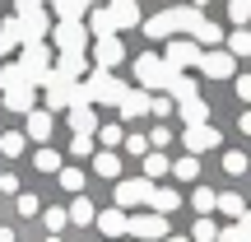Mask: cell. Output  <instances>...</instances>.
<instances>
[{
    "mask_svg": "<svg viewBox=\"0 0 251 242\" xmlns=\"http://www.w3.org/2000/svg\"><path fill=\"white\" fill-rule=\"evenodd\" d=\"M228 19H233V24H247L251 19V0H228Z\"/></svg>",
    "mask_w": 251,
    "mask_h": 242,
    "instance_id": "ab89813d",
    "label": "cell"
},
{
    "mask_svg": "<svg viewBox=\"0 0 251 242\" xmlns=\"http://www.w3.org/2000/svg\"><path fill=\"white\" fill-rule=\"evenodd\" d=\"M121 117L126 121H135V117H144V112H153V98H149V93H144V89H130V93H126V98H121Z\"/></svg>",
    "mask_w": 251,
    "mask_h": 242,
    "instance_id": "5bb4252c",
    "label": "cell"
},
{
    "mask_svg": "<svg viewBox=\"0 0 251 242\" xmlns=\"http://www.w3.org/2000/svg\"><path fill=\"white\" fill-rule=\"evenodd\" d=\"M84 24H89V33H93V37H117V24H112L107 5H98V9H93L89 19H84Z\"/></svg>",
    "mask_w": 251,
    "mask_h": 242,
    "instance_id": "44dd1931",
    "label": "cell"
},
{
    "mask_svg": "<svg viewBox=\"0 0 251 242\" xmlns=\"http://www.w3.org/2000/svg\"><path fill=\"white\" fill-rule=\"evenodd\" d=\"M172 140V131H168V126H153V135H149V144H153V149H158V144H168Z\"/></svg>",
    "mask_w": 251,
    "mask_h": 242,
    "instance_id": "7dc6e473",
    "label": "cell"
},
{
    "mask_svg": "<svg viewBox=\"0 0 251 242\" xmlns=\"http://www.w3.org/2000/svg\"><path fill=\"white\" fill-rule=\"evenodd\" d=\"M168 98L172 103H186V98H200V93H196V80H191V75H172V80H168Z\"/></svg>",
    "mask_w": 251,
    "mask_h": 242,
    "instance_id": "ffe728a7",
    "label": "cell"
},
{
    "mask_svg": "<svg viewBox=\"0 0 251 242\" xmlns=\"http://www.w3.org/2000/svg\"><path fill=\"white\" fill-rule=\"evenodd\" d=\"M9 52H14V37H5V33H0V56H9Z\"/></svg>",
    "mask_w": 251,
    "mask_h": 242,
    "instance_id": "f5cc1de1",
    "label": "cell"
},
{
    "mask_svg": "<svg viewBox=\"0 0 251 242\" xmlns=\"http://www.w3.org/2000/svg\"><path fill=\"white\" fill-rule=\"evenodd\" d=\"M24 144H28V135H24V131L0 135V154H5V159H19V154H24Z\"/></svg>",
    "mask_w": 251,
    "mask_h": 242,
    "instance_id": "f546056e",
    "label": "cell"
},
{
    "mask_svg": "<svg viewBox=\"0 0 251 242\" xmlns=\"http://www.w3.org/2000/svg\"><path fill=\"white\" fill-rule=\"evenodd\" d=\"M130 238H135V242H163V238H172V233H168V215H158V210L135 215V219H130Z\"/></svg>",
    "mask_w": 251,
    "mask_h": 242,
    "instance_id": "52a82bcc",
    "label": "cell"
},
{
    "mask_svg": "<svg viewBox=\"0 0 251 242\" xmlns=\"http://www.w3.org/2000/svg\"><path fill=\"white\" fill-rule=\"evenodd\" d=\"M47 5L56 9V19H61V24H84V0H47Z\"/></svg>",
    "mask_w": 251,
    "mask_h": 242,
    "instance_id": "d6986e66",
    "label": "cell"
},
{
    "mask_svg": "<svg viewBox=\"0 0 251 242\" xmlns=\"http://www.w3.org/2000/svg\"><path fill=\"white\" fill-rule=\"evenodd\" d=\"M126 154H140L144 159V154H153V144L144 140V135H126Z\"/></svg>",
    "mask_w": 251,
    "mask_h": 242,
    "instance_id": "b9f144b4",
    "label": "cell"
},
{
    "mask_svg": "<svg viewBox=\"0 0 251 242\" xmlns=\"http://www.w3.org/2000/svg\"><path fill=\"white\" fill-rule=\"evenodd\" d=\"M228 52H233V56H251V33H247V28H237V33L228 37Z\"/></svg>",
    "mask_w": 251,
    "mask_h": 242,
    "instance_id": "d590c367",
    "label": "cell"
},
{
    "mask_svg": "<svg viewBox=\"0 0 251 242\" xmlns=\"http://www.w3.org/2000/svg\"><path fill=\"white\" fill-rule=\"evenodd\" d=\"M19 65H24V70H28V80H33L37 89H42V84H47V75L56 70L51 47H47V42H28V47H24V61H19Z\"/></svg>",
    "mask_w": 251,
    "mask_h": 242,
    "instance_id": "3957f363",
    "label": "cell"
},
{
    "mask_svg": "<svg viewBox=\"0 0 251 242\" xmlns=\"http://www.w3.org/2000/svg\"><path fill=\"white\" fill-rule=\"evenodd\" d=\"M163 242H186V238H163Z\"/></svg>",
    "mask_w": 251,
    "mask_h": 242,
    "instance_id": "9f6ffc18",
    "label": "cell"
},
{
    "mask_svg": "<svg viewBox=\"0 0 251 242\" xmlns=\"http://www.w3.org/2000/svg\"><path fill=\"white\" fill-rule=\"evenodd\" d=\"M224 168L233 172V177H237V172H247V154H237V149H228V154H224Z\"/></svg>",
    "mask_w": 251,
    "mask_h": 242,
    "instance_id": "7bdbcfd3",
    "label": "cell"
},
{
    "mask_svg": "<svg viewBox=\"0 0 251 242\" xmlns=\"http://www.w3.org/2000/svg\"><path fill=\"white\" fill-rule=\"evenodd\" d=\"M242 131H247V135H251V112H242Z\"/></svg>",
    "mask_w": 251,
    "mask_h": 242,
    "instance_id": "db71d44e",
    "label": "cell"
},
{
    "mask_svg": "<svg viewBox=\"0 0 251 242\" xmlns=\"http://www.w3.org/2000/svg\"><path fill=\"white\" fill-rule=\"evenodd\" d=\"M70 154H79V159H84V154H93V135H75V140H70Z\"/></svg>",
    "mask_w": 251,
    "mask_h": 242,
    "instance_id": "f6af8a7d",
    "label": "cell"
},
{
    "mask_svg": "<svg viewBox=\"0 0 251 242\" xmlns=\"http://www.w3.org/2000/svg\"><path fill=\"white\" fill-rule=\"evenodd\" d=\"M98 144L102 149H112V144H126V131L117 121H107V126H98Z\"/></svg>",
    "mask_w": 251,
    "mask_h": 242,
    "instance_id": "d6a6232c",
    "label": "cell"
},
{
    "mask_svg": "<svg viewBox=\"0 0 251 242\" xmlns=\"http://www.w3.org/2000/svg\"><path fill=\"white\" fill-rule=\"evenodd\" d=\"M200 56H205V47H200L196 37H172L163 61H168L172 70H191V65H200Z\"/></svg>",
    "mask_w": 251,
    "mask_h": 242,
    "instance_id": "277c9868",
    "label": "cell"
},
{
    "mask_svg": "<svg viewBox=\"0 0 251 242\" xmlns=\"http://www.w3.org/2000/svg\"><path fill=\"white\" fill-rule=\"evenodd\" d=\"M24 84H33V80H28V70H24V65H0V89H5V93L24 89Z\"/></svg>",
    "mask_w": 251,
    "mask_h": 242,
    "instance_id": "484cf974",
    "label": "cell"
},
{
    "mask_svg": "<svg viewBox=\"0 0 251 242\" xmlns=\"http://www.w3.org/2000/svg\"><path fill=\"white\" fill-rule=\"evenodd\" d=\"M177 33V24H172V9H163V14L144 19V37H172Z\"/></svg>",
    "mask_w": 251,
    "mask_h": 242,
    "instance_id": "d4e9b609",
    "label": "cell"
},
{
    "mask_svg": "<svg viewBox=\"0 0 251 242\" xmlns=\"http://www.w3.org/2000/svg\"><path fill=\"white\" fill-rule=\"evenodd\" d=\"M51 42H56V52H89L93 33H89V24H56Z\"/></svg>",
    "mask_w": 251,
    "mask_h": 242,
    "instance_id": "5b68a950",
    "label": "cell"
},
{
    "mask_svg": "<svg viewBox=\"0 0 251 242\" xmlns=\"http://www.w3.org/2000/svg\"><path fill=\"white\" fill-rule=\"evenodd\" d=\"M172 75H177V70H172L163 56H153V52H144L140 61H135V84H140L144 93H149V89L168 93V80H172Z\"/></svg>",
    "mask_w": 251,
    "mask_h": 242,
    "instance_id": "7a4b0ae2",
    "label": "cell"
},
{
    "mask_svg": "<svg viewBox=\"0 0 251 242\" xmlns=\"http://www.w3.org/2000/svg\"><path fill=\"white\" fill-rule=\"evenodd\" d=\"M219 210H224L228 219H242V215H247V205H242V196H237V191H224V196H219Z\"/></svg>",
    "mask_w": 251,
    "mask_h": 242,
    "instance_id": "1f68e13d",
    "label": "cell"
},
{
    "mask_svg": "<svg viewBox=\"0 0 251 242\" xmlns=\"http://www.w3.org/2000/svg\"><path fill=\"white\" fill-rule=\"evenodd\" d=\"M177 112H181V126H209V103H205V98L177 103Z\"/></svg>",
    "mask_w": 251,
    "mask_h": 242,
    "instance_id": "e0dca14e",
    "label": "cell"
},
{
    "mask_svg": "<svg viewBox=\"0 0 251 242\" xmlns=\"http://www.w3.org/2000/svg\"><path fill=\"white\" fill-rule=\"evenodd\" d=\"M65 224H70V215H65V210H47V228H51V233H61Z\"/></svg>",
    "mask_w": 251,
    "mask_h": 242,
    "instance_id": "ee69618b",
    "label": "cell"
},
{
    "mask_svg": "<svg viewBox=\"0 0 251 242\" xmlns=\"http://www.w3.org/2000/svg\"><path fill=\"white\" fill-rule=\"evenodd\" d=\"M93 172H98V177H107V182H121V159H117L112 149L93 154Z\"/></svg>",
    "mask_w": 251,
    "mask_h": 242,
    "instance_id": "7402d4cb",
    "label": "cell"
},
{
    "mask_svg": "<svg viewBox=\"0 0 251 242\" xmlns=\"http://www.w3.org/2000/svg\"><path fill=\"white\" fill-rule=\"evenodd\" d=\"M70 131L75 135H98V117H93V108H70Z\"/></svg>",
    "mask_w": 251,
    "mask_h": 242,
    "instance_id": "cb8c5ba5",
    "label": "cell"
},
{
    "mask_svg": "<svg viewBox=\"0 0 251 242\" xmlns=\"http://www.w3.org/2000/svg\"><path fill=\"white\" fill-rule=\"evenodd\" d=\"M177 205H181V196H177V191H168V187H153V196H149V210H158V215H172Z\"/></svg>",
    "mask_w": 251,
    "mask_h": 242,
    "instance_id": "4316f807",
    "label": "cell"
},
{
    "mask_svg": "<svg viewBox=\"0 0 251 242\" xmlns=\"http://www.w3.org/2000/svg\"><path fill=\"white\" fill-rule=\"evenodd\" d=\"M93 219H98V210H93L89 200H75L70 205V224H93Z\"/></svg>",
    "mask_w": 251,
    "mask_h": 242,
    "instance_id": "e575fe53",
    "label": "cell"
},
{
    "mask_svg": "<svg viewBox=\"0 0 251 242\" xmlns=\"http://www.w3.org/2000/svg\"><path fill=\"white\" fill-rule=\"evenodd\" d=\"M19 19H24V47L28 42H47V37H51V19H47L42 14V9H33V14H19Z\"/></svg>",
    "mask_w": 251,
    "mask_h": 242,
    "instance_id": "8fae6325",
    "label": "cell"
},
{
    "mask_svg": "<svg viewBox=\"0 0 251 242\" xmlns=\"http://www.w3.org/2000/svg\"><path fill=\"white\" fill-rule=\"evenodd\" d=\"M172 24H177L181 37H196L200 24H205V14H200V5H186V9H172Z\"/></svg>",
    "mask_w": 251,
    "mask_h": 242,
    "instance_id": "9a60e30c",
    "label": "cell"
},
{
    "mask_svg": "<svg viewBox=\"0 0 251 242\" xmlns=\"http://www.w3.org/2000/svg\"><path fill=\"white\" fill-rule=\"evenodd\" d=\"M126 93H130V89H126V84H121L112 70H93L89 80H84V98H89V103H107V108H121V98H126Z\"/></svg>",
    "mask_w": 251,
    "mask_h": 242,
    "instance_id": "6da1fadb",
    "label": "cell"
},
{
    "mask_svg": "<svg viewBox=\"0 0 251 242\" xmlns=\"http://www.w3.org/2000/svg\"><path fill=\"white\" fill-rule=\"evenodd\" d=\"M0 242H14V233H9V228H0Z\"/></svg>",
    "mask_w": 251,
    "mask_h": 242,
    "instance_id": "11a10c76",
    "label": "cell"
},
{
    "mask_svg": "<svg viewBox=\"0 0 251 242\" xmlns=\"http://www.w3.org/2000/svg\"><path fill=\"white\" fill-rule=\"evenodd\" d=\"M172 177H177V182H196L200 177V159H196V154L177 159V163H172Z\"/></svg>",
    "mask_w": 251,
    "mask_h": 242,
    "instance_id": "83f0119b",
    "label": "cell"
},
{
    "mask_svg": "<svg viewBox=\"0 0 251 242\" xmlns=\"http://www.w3.org/2000/svg\"><path fill=\"white\" fill-rule=\"evenodd\" d=\"M219 233H224V228H219L209 215H200V219H196V228H191V238H196V242H219Z\"/></svg>",
    "mask_w": 251,
    "mask_h": 242,
    "instance_id": "f1b7e54d",
    "label": "cell"
},
{
    "mask_svg": "<svg viewBox=\"0 0 251 242\" xmlns=\"http://www.w3.org/2000/svg\"><path fill=\"white\" fill-rule=\"evenodd\" d=\"M191 200H196V210H200V215H209V210L219 205V196H214V191H209V187H200V191H196V196H191Z\"/></svg>",
    "mask_w": 251,
    "mask_h": 242,
    "instance_id": "f35d334b",
    "label": "cell"
},
{
    "mask_svg": "<svg viewBox=\"0 0 251 242\" xmlns=\"http://www.w3.org/2000/svg\"><path fill=\"white\" fill-rule=\"evenodd\" d=\"M42 5H47V0H42Z\"/></svg>",
    "mask_w": 251,
    "mask_h": 242,
    "instance_id": "94428289",
    "label": "cell"
},
{
    "mask_svg": "<svg viewBox=\"0 0 251 242\" xmlns=\"http://www.w3.org/2000/svg\"><path fill=\"white\" fill-rule=\"evenodd\" d=\"M219 242H251V224H242V219H237V224H228L224 233H219Z\"/></svg>",
    "mask_w": 251,
    "mask_h": 242,
    "instance_id": "836d02e7",
    "label": "cell"
},
{
    "mask_svg": "<svg viewBox=\"0 0 251 242\" xmlns=\"http://www.w3.org/2000/svg\"><path fill=\"white\" fill-rule=\"evenodd\" d=\"M237 98L251 103V75H237Z\"/></svg>",
    "mask_w": 251,
    "mask_h": 242,
    "instance_id": "c3c4849f",
    "label": "cell"
},
{
    "mask_svg": "<svg viewBox=\"0 0 251 242\" xmlns=\"http://www.w3.org/2000/svg\"><path fill=\"white\" fill-rule=\"evenodd\" d=\"M200 70H205L209 80H233L237 75V56L233 52H205L200 56Z\"/></svg>",
    "mask_w": 251,
    "mask_h": 242,
    "instance_id": "9c48e42d",
    "label": "cell"
},
{
    "mask_svg": "<svg viewBox=\"0 0 251 242\" xmlns=\"http://www.w3.org/2000/svg\"><path fill=\"white\" fill-rule=\"evenodd\" d=\"M196 42H200V47H214V42H224L219 24H209V19H205V24H200V33H196Z\"/></svg>",
    "mask_w": 251,
    "mask_h": 242,
    "instance_id": "74e56055",
    "label": "cell"
},
{
    "mask_svg": "<svg viewBox=\"0 0 251 242\" xmlns=\"http://www.w3.org/2000/svg\"><path fill=\"white\" fill-rule=\"evenodd\" d=\"M172 108H177V103H172V98H168V93H158V98H153V117H168V112H172Z\"/></svg>",
    "mask_w": 251,
    "mask_h": 242,
    "instance_id": "bcb514c9",
    "label": "cell"
},
{
    "mask_svg": "<svg viewBox=\"0 0 251 242\" xmlns=\"http://www.w3.org/2000/svg\"><path fill=\"white\" fill-rule=\"evenodd\" d=\"M33 98H37V84H24V89L5 93V108H9V112H33V108H37Z\"/></svg>",
    "mask_w": 251,
    "mask_h": 242,
    "instance_id": "603a6c76",
    "label": "cell"
},
{
    "mask_svg": "<svg viewBox=\"0 0 251 242\" xmlns=\"http://www.w3.org/2000/svg\"><path fill=\"white\" fill-rule=\"evenodd\" d=\"M98 228H102V233H107V238H126V233H130V219H126V210H102V215H98Z\"/></svg>",
    "mask_w": 251,
    "mask_h": 242,
    "instance_id": "2e32d148",
    "label": "cell"
},
{
    "mask_svg": "<svg viewBox=\"0 0 251 242\" xmlns=\"http://www.w3.org/2000/svg\"><path fill=\"white\" fill-rule=\"evenodd\" d=\"M0 191H9V196L19 191V177H14V172H5V177H0Z\"/></svg>",
    "mask_w": 251,
    "mask_h": 242,
    "instance_id": "816d5d0a",
    "label": "cell"
},
{
    "mask_svg": "<svg viewBox=\"0 0 251 242\" xmlns=\"http://www.w3.org/2000/svg\"><path fill=\"white\" fill-rule=\"evenodd\" d=\"M149 196H153V182H149V177H121V182H117V210L149 205Z\"/></svg>",
    "mask_w": 251,
    "mask_h": 242,
    "instance_id": "8992f818",
    "label": "cell"
},
{
    "mask_svg": "<svg viewBox=\"0 0 251 242\" xmlns=\"http://www.w3.org/2000/svg\"><path fill=\"white\" fill-rule=\"evenodd\" d=\"M56 70H61L65 80H89V75H93L84 52H61V56H56Z\"/></svg>",
    "mask_w": 251,
    "mask_h": 242,
    "instance_id": "7c38bea8",
    "label": "cell"
},
{
    "mask_svg": "<svg viewBox=\"0 0 251 242\" xmlns=\"http://www.w3.org/2000/svg\"><path fill=\"white\" fill-rule=\"evenodd\" d=\"M61 187L65 191H84V172L79 168H61Z\"/></svg>",
    "mask_w": 251,
    "mask_h": 242,
    "instance_id": "60d3db41",
    "label": "cell"
},
{
    "mask_svg": "<svg viewBox=\"0 0 251 242\" xmlns=\"http://www.w3.org/2000/svg\"><path fill=\"white\" fill-rule=\"evenodd\" d=\"M33 9H42V0H14V14H33Z\"/></svg>",
    "mask_w": 251,
    "mask_h": 242,
    "instance_id": "681fc988",
    "label": "cell"
},
{
    "mask_svg": "<svg viewBox=\"0 0 251 242\" xmlns=\"http://www.w3.org/2000/svg\"><path fill=\"white\" fill-rule=\"evenodd\" d=\"M163 172H172V163H168V159H163V154H158V149H153V154H144V177H149V182H153V177H163Z\"/></svg>",
    "mask_w": 251,
    "mask_h": 242,
    "instance_id": "4dcf8cb0",
    "label": "cell"
},
{
    "mask_svg": "<svg viewBox=\"0 0 251 242\" xmlns=\"http://www.w3.org/2000/svg\"><path fill=\"white\" fill-rule=\"evenodd\" d=\"M191 5H209V0H191Z\"/></svg>",
    "mask_w": 251,
    "mask_h": 242,
    "instance_id": "6f0895ef",
    "label": "cell"
},
{
    "mask_svg": "<svg viewBox=\"0 0 251 242\" xmlns=\"http://www.w3.org/2000/svg\"><path fill=\"white\" fill-rule=\"evenodd\" d=\"M107 14H112V24H117V33L140 24V5H135V0H107Z\"/></svg>",
    "mask_w": 251,
    "mask_h": 242,
    "instance_id": "4fadbf2b",
    "label": "cell"
},
{
    "mask_svg": "<svg viewBox=\"0 0 251 242\" xmlns=\"http://www.w3.org/2000/svg\"><path fill=\"white\" fill-rule=\"evenodd\" d=\"M181 144H186L191 154L219 149V131H214V126H186V131H181Z\"/></svg>",
    "mask_w": 251,
    "mask_h": 242,
    "instance_id": "30bf717a",
    "label": "cell"
},
{
    "mask_svg": "<svg viewBox=\"0 0 251 242\" xmlns=\"http://www.w3.org/2000/svg\"><path fill=\"white\" fill-rule=\"evenodd\" d=\"M84 5H98V0H84Z\"/></svg>",
    "mask_w": 251,
    "mask_h": 242,
    "instance_id": "680465c9",
    "label": "cell"
},
{
    "mask_svg": "<svg viewBox=\"0 0 251 242\" xmlns=\"http://www.w3.org/2000/svg\"><path fill=\"white\" fill-rule=\"evenodd\" d=\"M89 61L98 65V70H112V65H121V61H126V47H121V37H93V47H89Z\"/></svg>",
    "mask_w": 251,
    "mask_h": 242,
    "instance_id": "ba28073f",
    "label": "cell"
},
{
    "mask_svg": "<svg viewBox=\"0 0 251 242\" xmlns=\"http://www.w3.org/2000/svg\"><path fill=\"white\" fill-rule=\"evenodd\" d=\"M121 242H135V238H121Z\"/></svg>",
    "mask_w": 251,
    "mask_h": 242,
    "instance_id": "91938a15",
    "label": "cell"
},
{
    "mask_svg": "<svg viewBox=\"0 0 251 242\" xmlns=\"http://www.w3.org/2000/svg\"><path fill=\"white\" fill-rule=\"evenodd\" d=\"M24 135L42 144L47 135H51V108H33V112H28V131H24Z\"/></svg>",
    "mask_w": 251,
    "mask_h": 242,
    "instance_id": "ac0fdd59",
    "label": "cell"
},
{
    "mask_svg": "<svg viewBox=\"0 0 251 242\" xmlns=\"http://www.w3.org/2000/svg\"><path fill=\"white\" fill-rule=\"evenodd\" d=\"M37 168H42V172H61V154H56V149H37Z\"/></svg>",
    "mask_w": 251,
    "mask_h": 242,
    "instance_id": "8d00e7d4",
    "label": "cell"
},
{
    "mask_svg": "<svg viewBox=\"0 0 251 242\" xmlns=\"http://www.w3.org/2000/svg\"><path fill=\"white\" fill-rule=\"evenodd\" d=\"M19 215H37V196H19Z\"/></svg>",
    "mask_w": 251,
    "mask_h": 242,
    "instance_id": "f907efd6",
    "label": "cell"
}]
</instances>
